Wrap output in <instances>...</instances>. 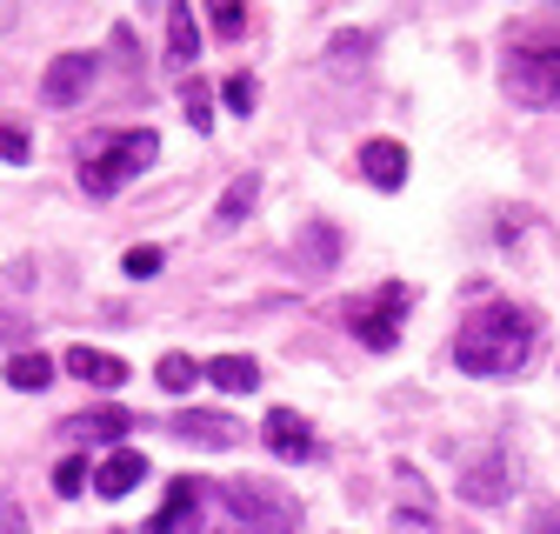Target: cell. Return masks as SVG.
Instances as JSON below:
<instances>
[{
  "label": "cell",
  "mask_w": 560,
  "mask_h": 534,
  "mask_svg": "<svg viewBox=\"0 0 560 534\" xmlns=\"http://www.w3.org/2000/svg\"><path fill=\"white\" fill-rule=\"evenodd\" d=\"M301 514L260 481H194L180 475L148 534H294Z\"/></svg>",
  "instance_id": "1"
},
{
  "label": "cell",
  "mask_w": 560,
  "mask_h": 534,
  "mask_svg": "<svg viewBox=\"0 0 560 534\" xmlns=\"http://www.w3.org/2000/svg\"><path fill=\"white\" fill-rule=\"evenodd\" d=\"M527 355H534V314H527V307H480V314H467L460 334H454L460 374H480V381L521 374Z\"/></svg>",
  "instance_id": "2"
},
{
  "label": "cell",
  "mask_w": 560,
  "mask_h": 534,
  "mask_svg": "<svg viewBox=\"0 0 560 534\" xmlns=\"http://www.w3.org/2000/svg\"><path fill=\"white\" fill-rule=\"evenodd\" d=\"M154 161H161V134H154V127H127V134L101 141V148L81 161V187H88V194H120L133 174H148Z\"/></svg>",
  "instance_id": "3"
},
{
  "label": "cell",
  "mask_w": 560,
  "mask_h": 534,
  "mask_svg": "<svg viewBox=\"0 0 560 534\" xmlns=\"http://www.w3.org/2000/svg\"><path fill=\"white\" fill-rule=\"evenodd\" d=\"M501 88L521 101V107H560V47H514L508 67H501Z\"/></svg>",
  "instance_id": "4"
},
{
  "label": "cell",
  "mask_w": 560,
  "mask_h": 534,
  "mask_svg": "<svg viewBox=\"0 0 560 534\" xmlns=\"http://www.w3.org/2000/svg\"><path fill=\"white\" fill-rule=\"evenodd\" d=\"M400 307H407V288H400V281H387L374 307H354V314H347V327H354V341H361V348L387 355V348L400 341V321H394Z\"/></svg>",
  "instance_id": "5"
},
{
  "label": "cell",
  "mask_w": 560,
  "mask_h": 534,
  "mask_svg": "<svg viewBox=\"0 0 560 534\" xmlns=\"http://www.w3.org/2000/svg\"><path fill=\"white\" fill-rule=\"evenodd\" d=\"M94 88V54H54L47 74H40V101L47 107H74Z\"/></svg>",
  "instance_id": "6"
},
{
  "label": "cell",
  "mask_w": 560,
  "mask_h": 534,
  "mask_svg": "<svg viewBox=\"0 0 560 534\" xmlns=\"http://www.w3.org/2000/svg\"><path fill=\"white\" fill-rule=\"evenodd\" d=\"M167 434H180V441H194V448H234V441H241V421L221 415V408H187V415L167 421Z\"/></svg>",
  "instance_id": "7"
},
{
  "label": "cell",
  "mask_w": 560,
  "mask_h": 534,
  "mask_svg": "<svg viewBox=\"0 0 560 534\" xmlns=\"http://www.w3.org/2000/svg\"><path fill=\"white\" fill-rule=\"evenodd\" d=\"M260 441H267L280 461H294V467H301V461H314V428H307L294 408H273V415L260 421Z\"/></svg>",
  "instance_id": "8"
},
{
  "label": "cell",
  "mask_w": 560,
  "mask_h": 534,
  "mask_svg": "<svg viewBox=\"0 0 560 534\" xmlns=\"http://www.w3.org/2000/svg\"><path fill=\"white\" fill-rule=\"evenodd\" d=\"M460 495L480 501V508L508 501V461H501V448H487V454H474V461L460 467Z\"/></svg>",
  "instance_id": "9"
},
{
  "label": "cell",
  "mask_w": 560,
  "mask_h": 534,
  "mask_svg": "<svg viewBox=\"0 0 560 534\" xmlns=\"http://www.w3.org/2000/svg\"><path fill=\"white\" fill-rule=\"evenodd\" d=\"M140 481H148V454L140 448H114L101 467H94V488L107 495V501H120V495H133Z\"/></svg>",
  "instance_id": "10"
},
{
  "label": "cell",
  "mask_w": 560,
  "mask_h": 534,
  "mask_svg": "<svg viewBox=\"0 0 560 534\" xmlns=\"http://www.w3.org/2000/svg\"><path fill=\"white\" fill-rule=\"evenodd\" d=\"M67 374H74V381H88V387H120L127 381V361L120 355H107V348H67Z\"/></svg>",
  "instance_id": "11"
},
{
  "label": "cell",
  "mask_w": 560,
  "mask_h": 534,
  "mask_svg": "<svg viewBox=\"0 0 560 534\" xmlns=\"http://www.w3.org/2000/svg\"><path fill=\"white\" fill-rule=\"evenodd\" d=\"M361 174H368L381 194H394V187L407 181V148H400V141H368V148H361Z\"/></svg>",
  "instance_id": "12"
},
{
  "label": "cell",
  "mask_w": 560,
  "mask_h": 534,
  "mask_svg": "<svg viewBox=\"0 0 560 534\" xmlns=\"http://www.w3.org/2000/svg\"><path fill=\"white\" fill-rule=\"evenodd\" d=\"M194 60H200V27H194L187 0H174V8H167V67H180V74H187Z\"/></svg>",
  "instance_id": "13"
},
{
  "label": "cell",
  "mask_w": 560,
  "mask_h": 534,
  "mask_svg": "<svg viewBox=\"0 0 560 534\" xmlns=\"http://www.w3.org/2000/svg\"><path fill=\"white\" fill-rule=\"evenodd\" d=\"M200 381H214L221 394H254L260 387V361L254 355H214V361L200 368Z\"/></svg>",
  "instance_id": "14"
},
{
  "label": "cell",
  "mask_w": 560,
  "mask_h": 534,
  "mask_svg": "<svg viewBox=\"0 0 560 534\" xmlns=\"http://www.w3.org/2000/svg\"><path fill=\"white\" fill-rule=\"evenodd\" d=\"M67 428H74V434H94V441H120L127 428H140L133 415H120V408H88L81 421H67Z\"/></svg>",
  "instance_id": "15"
},
{
  "label": "cell",
  "mask_w": 560,
  "mask_h": 534,
  "mask_svg": "<svg viewBox=\"0 0 560 534\" xmlns=\"http://www.w3.org/2000/svg\"><path fill=\"white\" fill-rule=\"evenodd\" d=\"M180 114L194 120V134L214 127V88H207L200 74H187V81H180Z\"/></svg>",
  "instance_id": "16"
},
{
  "label": "cell",
  "mask_w": 560,
  "mask_h": 534,
  "mask_svg": "<svg viewBox=\"0 0 560 534\" xmlns=\"http://www.w3.org/2000/svg\"><path fill=\"white\" fill-rule=\"evenodd\" d=\"M301 260H307V267H334V260H340V234H334L327 221H307V228H301Z\"/></svg>",
  "instance_id": "17"
},
{
  "label": "cell",
  "mask_w": 560,
  "mask_h": 534,
  "mask_svg": "<svg viewBox=\"0 0 560 534\" xmlns=\"http://www.w3.org/2000/svg\"><path fill=\"white\" fill-rule=\"evenodd\" d=\"M47 381H54V361H47V355H14V361H8V387H14V394H40Z\"/></svg>",
  "instance_id": "18"
},
{
  "label": "cell",
  "mask_w": 560,
  "mask_h": 534,
  "mask_svg": "<svg viewBox=\"0 0 560 534\" xmlns=\"http://www.w3.org/2000/svg\"><path fill=\"white\" fill-rule=\"evenodd\" d=\"M254 194H260V181H254V174H241V181L221 194V208H214V228H241V221H247V208H254Z\"/></svg>",
  "instance_id": "19"
},
{
  "label": "cell",
  "mask_w": 560,
  "mask_h": 534,
  "mask_svg": "<svg viewBox=\"0 0 560 534\" xmlns=\"http://www.w3.org/2000/svg\"><path fill=\"white\" fill-rule=\"evenodd\" d=\"M154 381H161L167 394H187V387L200 381V368H194L187 355H161V368H154Z\"/></svg>",
  "instance_id": "20"
},
{
  "label": "cell",
  "mask_w": 560,
  "mask_h": 534,
  "mask_svg": "<svg viewBox=\"0 0 560 534\" xmlns=\"http://www.w3.org/2000/svg\"><path fill=\"white\" fill-rule=\"evenodd\" d=\"M221 101L247 120V114H254V101H260V81H254V74H228V81H221Z\"/></svg>",
  "instance_id": "21"
},
{
  "label": "cell",
  "mask_w": 560,
  "mask_h": 534,
  "mask_svg": "<svg viewBox=\"0 0 560 534\" xmlns=\"http://www.w3.org/2000/svg\"><path fill=\"white\" fill-rule=\"evenodd\" d=\"M120 267H127L133 281H154L161 267H167V254H161V247H127V254H120Z\"/></svg>",
  "instance_id": "22"
},
{
  "label": "cell",
  "mask_w": 560,
  "mask_h": 534,
  "mask_svg": "<svg viewBox=\"0 0 560 534\" xmlns=\"http://www.w3.org/2000/svg\"><path fill=\"white\" fill-rule=\"evenodd\" d=\"M81 488H88V461H81V454H67V461L54 467V495H67V501H74Z\"/></svg>",
  "instance_id": "23"
},
{
  "label": "cell",
  "mask_w": 560,
  "mask_h": 534,
  "mask_svg": "<svg viewBox=\"0 0 560 534\" xmlns=\"http://www.w3.org/2000/svg\"><path fill=\"white\" fill-rule=\"evenodd\" d=\"M34 148H27V134L14 127V120H0V161H27Z\"/></svg>",
  "instance_id": "24"
},
{
  "label": "cell",
  "mask_w": 560,
  "mask_h": 534,
  "mask_svg": "<svg viewBox=\"0 0 560 534\" xmlns=\"http://www.w3.org/2000/svg\"><path fill=\"white\" fill-rule=\"evenodd\" d=\"M214 27H221V34H241V27H247V14L234 8V0H221V8H214Z\"/></svg>",
  "instance_id": "25"
},
{
  "label": "cell",
  "mask_w": 560,
  "mask_h": 534,
  "mask_svg": "<svg viewBox=\"0 0 560 534\" xmlns=\"http://www.w3.org/2000/svg\"><path fill=\"white\" fill-rule=\"evenodd\" d=\"M334 54H340V60H361V54H368V34H340Z\"/></svg>",
  "instance_id": "26"
},
{
  "label": "cell",
  "mask_w": 560,
  "mask_h": 534,
  "mask_svg": "<svg viewBox=\"0 0 560 534\" xmlns=\"http://www.w3.org/2000/svg\"><path fill=\"white\" fill-rule=\"evenodd\" d=\"M394 527H400V534H434V521H428V514H407V508L394 514Z\"/></svg>",
  "instance_id": "27"
},
{
  "label": "cell",
  "mask_w": 560,
  "mask_h": 534,
  "mask_svg": "<svg viewBox=\"0 0 560 534\" xmlns=\"http://www.w3.org/2000/svg\"><path fill=\"white\" fill-rule=\"evenodd\" d=\"M527 527H534V534H560V508H534Z\"/></svg>",
  "instance_id": "28"
},
{
  "label": "cell",
  "mask_w": 560,
  "mask_h": 534,
  "mask_svg": "<svg viewBox=\"0 0 560 534\" xmlns=\"http://www.w3.org/2000/svg\"><path fill=\"white\" fill-rule=\"evenodd\" d=\"M0 334H14V321H8V314H0Z\"/></svg>",
  "instance_id": "29"
}]
</instances>
